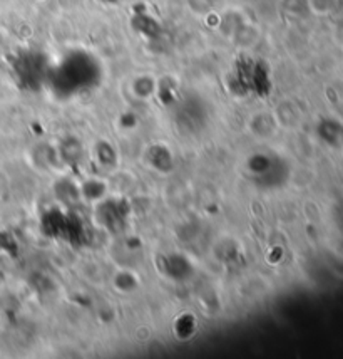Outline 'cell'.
Listing matches in <instances>:
<instances>
[{
	"label": "cell",
	"instance_id": "6da1fadb",
	"mask_svg": "<svg viewBox=\"0 0 343 359\" xmlns=\"http://www.w3.org/2000/svg\"><path fill=\"white\" fill-rule=\"evenodd\" d=\"M335 4L337 0H310V7L315 14H328Z\"/></svg>",
	"mask_w": 343,
	"mask_h": 359
},
{
	"label": "cell",
	"instance_id": "7a4b0ae2",
	"mask_svg": "<svg viewBox=\"0 0 343 359\" xmlns=\"http://www.w3.org/2000/svg\"><path fill=\"white\" fill-rule=\"evenodd\" d=\"M188 6L195 14H206V12L211 11L214 0H186Z\"/></svg>",
	"mask_w": 343,
	"mask_h": 359
}]
</instances>
